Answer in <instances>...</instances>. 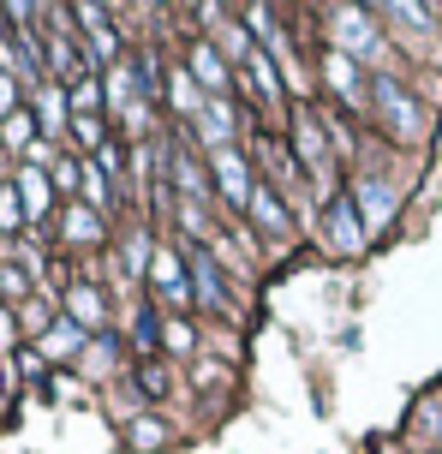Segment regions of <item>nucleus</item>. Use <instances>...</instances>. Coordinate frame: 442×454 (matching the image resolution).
Returning a JSON list of instances; mask_svg holds the SVG:
<instances>
[{"label": "nucleus", "mask_w": 442, "mask_h": 454, "mask_svg": "<svg viewBox=\"0 0 442 454\" xmlns=\"http://www.w3.org/2000/svg\"><path fill=\"white\" fill-rule=\"evenodd\" d=\"M329 36H335V54H347V60H371V67L389 60V36L376 30V12H365V6H335Z\"/></svg>", "instance_id": "f257e3e1"}, {"label": "nucleus", "mask_w": 442, "mask_h": 454, "mask_svg": "<svg viewBox=\"0 0 442 454\" xmlns=\"http://www.w3.org/2000/svg\"><path fill=\"white\" fill-rule=\"evenodd\" d=\"M371 108L383 114V126L400 137V144H419L424 137V108L413 102V96L400 90L395 72H383V78H371Z\"/></svg>", "instance_id": "f03ea898"}, {"label": "nucleus", "mask_w": 442, "mask_h": 454, "mask_svg": "<svg viewBox=\"0 0 442 454\" xmlns=\"http://www.w3.org/2000/svg\"><path fill=\"white\" fill-rule=\"evenodd\" d=\"M210 180H215V192H221L239 215L252 209V198H257V161L245 156V150H221V156H210Z\"/></svg>", "instance_id": "7ed1b4c3"}, {"label": "nucleus", "mask_w": 442, "mask_h": 454, "mask_svg": "<svg viewBox=\"0 0 442 454\" xmlns=\"http://www.w3.org/2000/svg\"><path fill=\"white\" fill-rule=\"evenodd\" d=\"M353 209H359V222H365V233H383V227L395 222V185L383 180V174H359L353 180Z\"/></svg>", "instance_id": "20e7f679"}, {"label": "nucleus", "mask_w": 442, "mask_h": 454, "mask_svg": "<svg viewBox=\"0 0 442 454\" xmlns=\"http://www.w3.org/2000/svg\"><path fill=\"white\" fill-rule=\"evenodd\" d=\"M323 239H329V251L335 257H359L365 251V222H359V209H353V198H329V209H323Z\"/></svg>", "instance_id": "39448f33"}, {"label": "nucleus", "mask_w": 442, "mask_h": 454, "mask_svg": "<svg viewBox=\"0 0 442 454\" xmlns=\"http://www.w3.org/2000/svg\"><path fill=\"white\" fill-rule=\"evenodd\" d=\"M186 72L198 78V90H204V96H233V67L221 60V48L204 43V36L186 48Z\"/></svg>", "instance_id": "423d86ee"}, {"label": "nucleus", "mask_w": 442, "mask_h": 454, "mask_svg": "<svg viewBox=\"0 0 442 454\" xmlns=\"http://www.w3.org/2000/svg\"><path fill=\"white\" fill-rule=\"evenodd\" d=\"M191 132H198V144H210L215 156L233 150V132H239V120H233V96H210L204 114L191 120Z\"/></svg>", "instance_id": "0eeeda50"}, {"label": "nucleus", "mask_w": 442, "mask_h": 454, "mask_svg": "<svg viewBox=\"0 0 442 454\" xmlns=\"http://www.w3.org/2000/svg\"><path fill=\"white\" fill-rule=\"evenodd\" d=\"M167 174H174V192H180V204H210V174H204V161L191 156L186 144H174L167 150Z\"/></svg>", "instance_id": "6e6552de"}, {"label": "nucleus", "mask_w": 442, "mask_h": 454, "mask_svg": "<svg viewBox=\"0 0 442 454\" xmlns=\"http://www.w3.org/2000/svg\"><path fill=\"white\" fill-rule=\"evenodd\" d=\"M30 108H36V132H43L48 144H54V137L72 126V90H66V84H54V78H48L43 90L30 96Z\"/></svg>", "instance_id": "1a4fd4ad"}, {"label": "nucleus", "mask_w": 442, "mask_h": 454, "mask_svg": "<svg viewBox=\"0 0 442 454\" xmlns=\"http://www.w3.org/2000/svg\"><path fill=\"white\" fill-rule=\"evenodd\" d=\"M323 84L341 96L347 108H365V102H371V84H365L359 60H347V54H329V60H323Z\"/></svg>", "instance_id": "9d476101"}, {"label": "nucleus", "mask_w": 442, "mask_h": 454, "mask_svg": "<svg viewBox=\"0 0 442 454\" xmlns=\"http://www.w3.org/2000/svg\"><path fill=\"white\" fill-rule=\"evenodd\" d=\"M150 281L162 287L174 305H191V281H186V263H180V251H167V246H156V257H150Z\"/></svg>", "instance_id": "9b49d317"}, {"label": "nucleus", "mask_w": 442, "mask_h": 454, "mask_svg": "<svg viewBox=\"0 0 442 454\" xmlns=\"http://www.w3.org/2000/svg\"><path fill=\"white\" fill-rule=\"evenodd\" d=\"M66 323H78L84 335H96V329L108 323V299H102V287H90V281L66 287Z\"/></svg>", "instance_id": "f8f14e48"}, {"label": "nucleus", "mask_w": 442, "mask_h": 454, "mask_svg": "<svg viewBox=\"0 0 442 454\" xmlns=\"http://www.w3.org/2000/svg\"><path fill=\"white\" fill-rule=\"evenodd\" d=\"M186 270H191V294H198V305L221 311V305H228V294H221V263H215L210 251L198 246V251L186 257Z\"/></svg>", "instance_id": "ddd939ff"}, {"label": "nucleus", "mask_w": 442, "mask_h": 454, "mask_svg": "<svg viewBox=\"0 0 442 454\" xmlns=\"http://www.w3.org/2000/svg\"><path fill=\"white\" fill-rule=\"evenodd\" d=\"M293 144H299V156H305L311 174L329 168V137H323V120H317L311 108H299V120H293Z\"/></svg>", "instance_id": "4468645a"}, {"label": "nucleus", "mask_w": 442, "mask_h": 454, "mask_svg": "<svg viewBox=\"0 0 442 454\" xmlns=\"http://www.w3.org/2000/svg\"><path fill=\"white\" fill-rule=\"evenodd\" d=\"M72 19L84 24V36H90V60H114L120 36H114V24H108V12H96V6H72Z\"/></svg>", "instance_id": "2eb2a0df"}, {"label": "nucleus", "mask_w": 442, "mask_h": 454, "mask_svg": "<svg viewBox=\"0 0 442 454\" xmlns=\"http://www.w3.org/2000/svg\"><path fill=\"white\" fill-rule=\"evenodd\" d=\"M245 90H252L257 102H281V67L263 48H252V60H245Z\"/></svg>", "instance_id": "dca6fc26"}, {"label": "nucleus", "mask_w": 442, "mask_h": 454, "mask_svg": "<svg viewBox=\"0 0 442 454\" xmlns=\"http://www.w3.org/2000/svg\"><path fill=\"white\" fill-rule=\"evenodd\" d=\"M167 102H174V114H180V120H198L210 96L198 90V78H191L186 67H174V72H167Z\"/></svg>", "instance_id": "f3484780"}, {"label": "nucleus", "mask_w": 442, "mask_h": 454, "mask_svg": "<svg viewBox=\"0 0 442 454\" xmlns=\"http://www.w3.org/2000/svg\"><path fill=\"white\" fill-rule=\"evenodd\" d=\"M245 215H252L257 233H269V239H281V233L293 227V222H287V209H281V192H269V185H257V198H252Z\"/></svg>", "instance_id": "a211bd4d"}, {"label": "nucleus", "mask_w": 442, "mask_h": 454, "mask_svg": "<svg viewBox=\"0 0 442 454\" xmlns=\"http://www.w3.org/2000/svg\"><path fill=\"white\" fill-rule=\"evenodd\" d=\"M60 233H66L72 246H102V215H96L90 204H72V209H66V227H60Z\"/></svg>", "instance_id": "6ab92c4d"}, {"label": "nucleus", "mask_w": 442, "mask_h": 454, "mask_svg": "<svg viewBox=\"0 0 442 454\" xmlns=\"http://www.w3.org/2000/svg\"><path fill=\"white\" fill-rule=\"evenodd\" d=\"M19 198H24V215H30V222H43V215H48V180H43V168H19Z\"/></svg>", "instance_id": "aec40b11"}, {"label": "nucleus", "mask_w": 442, "mask_h": 454, "mask_svg": "<svg viewBox=\"0 0 442 454\" xmlns=\"http://www.w3.org/2000/svg\"><path fill=\"white\" fill-rule=\"evenodd\" d=\"M257 156L269 161V180H275L281 192H299V161H287V156H281V144H275V137H263V144H257Z\"/></svg>", "instance_id": "412c9836"}, {"label": "nucleus", "mask_w": 442, "mask_h": 454, "mask_svg": "<svg viewBox=\"0 0 442 454\" xmlns=\"http://www.w3.org/2000/svg\"><path fill=\"white\" fill-rule=\"evenodd\" d=\"M84 204L90 209L114 204V185H108V174H102V161H84Z\"/></svg>", "instance_id": "4be33fe9"}, {"label": "nucleus", "mask_w": 442, "mask_h": 454, "mask_svg": "<svg viewBox=\"0 0 442 454\" xmlns=\"http://www.w3.org/2000/svg\"><path fill=\"white\" fill-rule=\"evenodd\" d=\"M78 347H84V329H78V323H54V329L43 335V353H54V359H66V353H78Z\"/></svg>", "instance_id": "5701e85b"}, {"label": "nucleus", "mask_w": 442, "mask_h": 454, "mask_svg": "<svg viewBox=\"0 0 442 454\" xmlns=\"http://www.w3.org/2000/svg\"><path fill=\"white\" fill-rule=\"evenodd\" d=\"M30 132H36V114H24V108L12 114V120H0V137H6L12 150H30V144H36Z\"/></svg>", "instance_id": "b1692460"}, {"label": "nucleus", "mask_w": 442, "mask_h": 454, "mask_svg": "<svg viewBox=\"0 0 442 454\" xmlns=\"http://www.w3.org/2000/svg\"><path fill=\"white\" fill-rule=\"evenodd\" d=\"M24 222H30V215H24V198H19V185H0V233H19Z\"/></svg>", "instance_id": "393cba45"}, {"label": "nucleus", "mask_w": 442, "mask_h": 454, "mask_svg": "<svg viewBox=\"0 0 442 454\" xmlns=\"http://www.w3.org/2000/svg\"><path fill=\"white\" fill-rule=\"evenodd\" d=\"M383 19L389 24H413V30H430V24H437V12H424V6H413V0H395V6H389V12H383Z\"/></svg>", "instance_id": "a878e982"}, {"label": "nucleus", "mask_w": 442, "mask_h": 454, "mask_svg": "<svg viewBox=\"0 0 442 454\" xmlns=\"http://www.w3.org/2000/svg\"><path fill=\"white\" fill-rule=\"evenodd\" d=\"M72 137H78V144H84V150H102V144H108V126H102V114H84V120H72Z\"/></svg>", "instance_id": "bb28decb"}, {"label": "nucleus", "mask_w": 442, "mask_h": 454, "mask_svg": "<svg viewBox=\"0 0 442 454\" xmlns=\"http://www.w3.org/2000/svg\"><path fill=\"white\" fill-rule=\"evenodd\" d=\"M126 436H132V449H156L167 431L156 425V419H132V425H126Z\"/></svg>", "instance_id": "cd10ccee"}, {"label": "nucleus", "mask_w": 442, "mask_h": 454, "mask_svg": "<svg viewBox=\"0 0 442 454\" xmlns=\"http://www.w3.org/2000/svg\"><path fill=\"white\" fill-rule=\"evenodd\" d=\"M19 329H30V335H48V329H54V317H48V305H36V299H24Z\"/></svg>", "instance_id": "c85d7f7f"}, {"label": "nucleus", "mask_w": 442, "mask_h": 454, "mask_svg": "<svg viewBox=\"0 0 442 454\" xmlns=\"http://www.w3.org/2000/svg\"><path fill=\"white\" fill-rule=\"evenodd\" d=\"M0 294H6V299H24V294H30V275H24L19 263H0Z\"/></svg>", "instance_id": "c756f323"}, {"label": "nucleus", "mask_w": 442, "mask_h": 454, "mask_svg": "<svg viewBox=\"0 0 442 454\" xmlns=\"http://www.w3.org/2000/svg\"><path fill=\"white\" fill-rule=\"evenodd\" d=\"M162 340L174 347V353H191V323H186V317H174V323L162 329Z\"/></svg>", "instance_id": "7c9ffc66"}, {"label": "nucleus", "mask_w": 442, "mask_h": 454, "mask_svg": "<svg viewBox=\"0 0 442 454\" xmlns=\"http://www.w3.org/2000/svg\"><path fill=\"white\" fill-rule=\"evenodd\" d=\"M162 340V323H156V311H138V347H156Z\"/></svg>", "instance_id": "2f4dec72"}, {"label": "nucleus", "mask_w": 442, "mask_h": 454, "mask_svg": "<svg viewBox=\"0 0 442 454\" xmlns=\"http://www.w3.org/2000/svg\"><path fill=\"white\" fill-rule=\"evenodd\" d=\"M78 174H84V161H54V185H60V192H72Z\"/></svg>", "instance_id": "473e14b6"}, {"label": "nucleus", "mask_w": 442, "mask_h": 454, "mask_svg": "<svg viewBox=\"0 0 442 454\" xmlns=\"http://www.w3.org/2000/svg\"><path fill=\"white\" fill-rule=\"evenodd\" d=\"M180 222H186V233H204L210 215H204V204H180Z\"/></svg>", "instance_id": "72a5a7b5"}, {"label": "nucleus", "mask_w": 442, "mask_h": 454, "mask_svg": "<svg viewBox=\"0 0 442 454\" xmlns=\"http://www.w3.org/2000/svg\"><path fill=\"white\" fill-rule=\"evenodd\" d=\"M138 388H143V395H162V388H167V377L156 371V364H143V371H138Z\"/></svg>", "instance_id": "f704fd0d"}, {"label": "nucleus", "mask_w": 442, "mask_h": 454, "mask_svg": "<svg viewBox=\"0 0 442 454\" xmlns=\"http://www.w3.org/2000/svg\"><path fill=\"white\" fill-rule=\"evenodd\" d=\"M419 431H437L442 436V401H430V407L419 412Z\"/></svg>", "instance_id": "c9c22d12"}, {"label": "nucleus", "mask_w": 442, "mask_h": 454, "mask_svg": "<svg viewBox=\"0 0 442 454\" xmlns=\"http://www.w3.org/2000/svg\"><path fill=\"white\" fill-rule=\"evenodd\" d=\"M12 335H19V323H12V311H6V305H0V353H6V347H12Z\"/></svg>", "instance_id": "e433bc0d"}, {"label": "nucleus", "mask_w": 442, "mask_h": 454, "mask_svg": "<svg viewBox=\"0 0 442 454\" xmlns=\"http://www.w3.org/2000/svg\"><path fill=\"white\" fill-rule=\"evenodd\" d=\"M437 454H442V449H437Z\"/></svg>", "instance_id": "4c0bfd02"}]
</instances>
